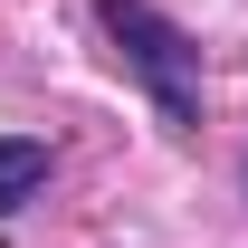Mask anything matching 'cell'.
I'll use <instances>...</instances> for the list:
<instances>
[{
  "instance_id": "1",
  "label": "cell",
  "mask_w": 248,
  "mask_h": 248,
  "mask_svg": "<svg viewBox=\"0 0 248 248\" xmlns=\"http://www.w3.org/2000/svg\"><path fill=\"white\" fill-rule=\"evenodd\" d=\"M95 29H105V48L143 77V95H153V115L172 124V134L201 124V48L162 19L153 0H95Z\"/></svg>"
},
{
  "instance_id": "2",
  "label": "cell",
  "mask_w": 248,
  "mask_h": 248,
  "mask_svg": "<svg viewBox=\"0 0 248 248\" xmlns=\"http://www.w3.org/2000/svg\"><path fill=\"white\" fill-rule=\"evenodd\" d=\"M38 182H48V143H38V134H0V219L29 210Z\"/></svg>"
}]
</instances>
